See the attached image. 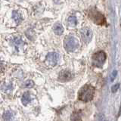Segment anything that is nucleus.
I'll return each instance as SVG.
<instances>
[{
	"label": "nucleus",
	"instance_id": "16",
	"mask_svg": "<svg viewBox=\"0 0 121 121\" xmlns=\"http://www.w3.org/2000/svg\"><path fill=\"white\" fill-rule=\"evenodd\" d=\"M120 88V83H117V84H114L112 87H111V92H116L117 90Z\"/></svg>",
	"mask_w": 121,
	"mask_h": 121
},
{
	"label": "nucleus",
	"instance_id": "14",
	"mask_svg": "<svg viewBox=\"0 0 121 121\" xmlns=\"http://www.w3.org/2000/svg\"><path fill=\"white\" fill-rule=\"evenodd\" d=\"M68 23L71 26H76L77 24V19L75 16H70L68 18Z\"/></svg>",
	"mask_w": 121,
	"mask_h": 121
},
{
	"label": "nucleus",
	"instance_id": "17",
	"mask_svg": "<svg viewBox=\"0 0 121 121\" xmlns=\"http://www.w3.org/2000/svg\"><path fill=\"white\" fill-rule=\"evenodd\" d=\"M117 75V71L116 70H113L111 74V81H113V79L116 78Z\"/></svg>",
	"mask_w": 121,
	"mask_h": 121
},
{
	"label": "nucleus",
	"instance_id": "15",
	"mask_svg": "<svg viewBox=\"0 0 121 121\" xmlns=\"http://www.w3.org/2000/svg\"><path fill=\"white\" fill-rule=\"evenodd\" d=\"M24 86L25 87V88L31 89V88H33V87L34 86V82H33V80H31V79H29V80L26 81V82H24Z\"/></svg>",
	"mask_w": 121,
	"mask_h": 121
},
{
	"label": "nucleus",
	"instance_id": "1",
	"mask_svg": "<svg viewBox=\"0 0 121 121\" xmlns=\"http://www.w3.org/2000/svg\"><path fill=\"white\" fill-rule=\"evenodd\" d=\"M95 89L90 84H86L83 86L79 90L78 92V99L83 102H88L93 99Z\"/></svg>",
	"mask_w": 121,
	"mask_h": 121
},
{
	"label": "nucleus",
	"instance_id": "2",
	"mask_svg": "<svg viewBox=\"0 0 121 121\" xmlns=\"http://www.w3.org/2000/svg\"><path fill=\"white\" fill-rule=\"evenodd\" d=\"M89 17L95 24L98 25H104L106 24V19L100 11L92 9L89 11Z\"/></svg>",
	"mask_w": 121,
	"mask_h": 121
},
{
	"label": "nucleus",
	"instance_id": "12",
	"mask_svg": "<svg viewBox=\"0 0 121 121\" xmlns=\"http://www.w3.org/2000/svg\"><path fill=\"white\" fill-rule=\"evenodd\" d=\"M13 44L17 48H18V47H20V46H22V45H24V42L22 41V39H21V38L16 37V38H14V39H13Z\"/></svg>",
	"mask_w": 121,
	"mask_h": 121
},
{
	"label": "nucleus",
	"instance_id": "6",
	"mask_svg": "<svg viewBox=\"0 0 121 121\" xmlns=\"http://www.w3.org/2000/svg\"><path fill=\"white\" fill-rule=\"evenodd\" d=\"M80 35L82 37V41L86 44L90 43L92 38V30L89 27H83L80 30Z\"/></svg>",
	"mask_w": 121,
	"mask_h": 121
},
{
	"label": "nucleus",
	"instance_id": "10",
	"mask_svg": "<svg viewBox=\"0 0 121 121\" xmlns=\"http://www.w3.org/2000/svg\"><path fill=\"white\" fill-rule=\"evenodd\" d=\"M30 101H31V98H30V95L29 92H25L23 95L22 98H21V101L23 104L26 105L28 103H30Z\"/></svg>",
	"mask_w": 121,
	"mask_h": 121
},
{
	"label": "nucleus",
	"instance_id": "5",
	"mask_svg": "<svg viewBox=\"0 0 121 121\" xmlns=\"http://www.w3.org/2000/svg\"><path fill=\"white\" fill-rule=\"evenodd\" d=\"M60 59V56L57 52H50L46 56V64L51 67H55L58 63Z\"/></svg>",
	"mask_w": 121,
	"mask_h": 121
},
{
	"label": "nucleus",
	"instance_id": "11",
	"mask_svg": "<svg viewBox=\"0 0 121 121\" xmlns=\"http://www.w3.org/2000/svg\"><path fill=\"white\" fill-rule=\"evenodd\" d=\"M3 119L6 121H12L14 120V114L12 112L10 111H8L4 113L3 114Z\"/></svg>",
	"mask_w": 121,
	"mask_h": 121
},
{
	"label": "nucleus",
	"instance_id": "7",
	"mask_svg": "<svg viewBox=\"0 0 121 121\" xmlns=\"http://www.w3.org/2000/svg\"><path fill=\"white\" fill-rule=\"evenodd\" d=\"M73 77V74L70 71L64 70H61L58 74V80L60 82H67L70 81Z\"/></svg>",
	"mask_w": 121,
	"mask_h": 121
},
{
	"label": "nucleus",
	"instance_id": "9",
	"mask_svg": "<svg viewBox=\"0 0 121 121\" xmlns=\"http://www.w3.org/2000/svg\"><path fill=\"white\" fill-rule=\"evenodd\" d=\"M12 18L15 21L16 24H20V23L23 21V17L22 15L17 11H14L12 12Z\"/></svg>",
	"mask_w": 121,
	"mask_h": 121
},
{
	"label": "nucleus",
	"instance_id": "4",
	"mask_svg": "<svg viewBox=\"0 0 121 121\" xmlns=\"http://www.w3.org/2000/svg\"><path fill=\"white\" fill-rule=\"evenodd\" d=\"M106 58H107V55H106L105 52L103 51H98L95 52L92 55V65L97 67H101L104 64Z\"/></svg>",
	"mask_w": 121,
	"mask_h": 121
},
{
	"label": "nucleus",
	"instance_id": "8",
	"mask_svg": "<svg viewBox=\"0 0 121 121\" xmlns=\"http://www.w3.org/2000/svg\"><path fill=\"white\" fill-rule=\"evenodd\" d=\"M53 30L54 33L58 36H60L64 32V27L60 23H56L53 26Z\"/></svg>",
	"mask_w": 121,
	"mask_h": 121
},
{
	"label": "nucleus",
	"instance_id": "13",
	"mask_svg": "<svg viewBox=\"0 0 121 121\" xmlns=\"http://www.w3.org/2000/svg\"><path fill=\"white\" fill-rule=\"evenodd\" d=\"M80 119H81L80 113L77 111L73 112V114L71 115V121H80Z\"/></svg>",
	"mask_w": 121,
	"mask_h": 121
},
{
	"label": "nucleus",
	"instance_id": "3",
	"mask_svg": "<svg viewBox=\"0 0 121 121\" xmlns=\"http://www.w3.org/2000/svg\"><path fill=\"white\" fill-rule=\"evenodd\" d=\"M64 46L67 52H73L79 47L78 40L72 36H67L64 39Z\"/></svg>",
	"mask_w": 121,
	"mask_h": 121
}]
</instances>
